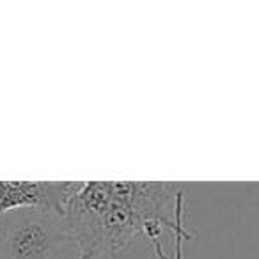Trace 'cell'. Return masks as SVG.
Here are the masks:
<instances>
[{"label": "cell", "instance_id": "cell-3", "mask_svg": "<svg viewBox=\"0 0 259 259\" xmlns=\"http://www.w3.org/2000/svg\"><path fill=\"white\" fill-rule=\"evenodd\" d=\"M80 181H0V215L16 209L41 208L64 215Z\"/></svg>", "mask_w": 259, "mask_h": 259}, {"label": "cell", "instance_id": "cell-2", "mask_svg": "<svg viewBox=\"0 0 259 259\" xmlns=\"http://www.w3.org/2000/svg\"><path fill=\"white\" fill-rule=\"evenodd\" d=\"M69 243L75 238L59 211L27 208L0 215V259H57Z\"/></svg>", "mask_w": 259, "mask_h": 259}, {"label": "cell", "instance_id": "cell-1", "mask_svg": "<svg viewBox=\"0 0 259 259\" xmlns=\"http://www.w3.org/2000/svg\"><path fill=\"white\" fill-rule=\"evenodd\" d=\"M180 190L178 183L162 181H80L64 208L78 257L119 254L144 236L151 222L172 229L174 219L167 211Z\"/></svg>", "mask_w": 259, "mask_h": 259}, {"label": "cell", "instance_id": "cell-4", "mask_svg": "<svg viewBox=\"0 0 259 259\" xmlns=\"http://www.w3.org/2000/svg\"><path fill=\"white\" fill-rule=\"evenodd\" d=\"M174 226H172V234H174V259H185V250L183 245L185 241H190L194 238V234L188 233L185 227V192L180 190L174 201Z\"/></svg>", "mask_w": 259, "mask_h": 259}]
</instances>
